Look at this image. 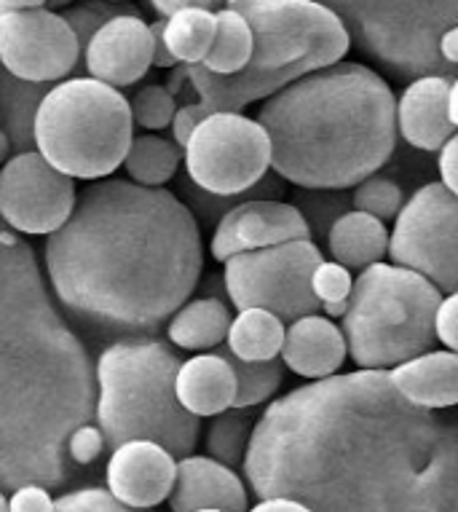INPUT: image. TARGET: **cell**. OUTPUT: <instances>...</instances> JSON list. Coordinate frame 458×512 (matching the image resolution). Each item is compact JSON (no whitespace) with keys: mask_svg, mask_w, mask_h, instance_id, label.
I'll return each instance as SVG.
<instances>
[{"mask_svg":"<svg viewBox=\"0 0 458 512\" xmlns=\"http://www.w3.org/2000/svg\"><path fill=\"white\" fill-rule=\"evenodd\" d=\"M325 255L311 239L239 252L225 261L223 285L236 311L263 309L282 322L319 314L311 293V271Z\"/></svg>","mask_w":458,"mask_h":512,"instance_id":"cell-9","label":"cell"},{"mask_svg":"<svg viewBox=\"0 0 458 512\" xmlns=\"http://www.w3.org/2000/svg\"><path fill=\"white\" fill-rule=\"evenodd\" d=\"M169 507L172 512H247L250 496H247L244 480L231 467H223L209 456L191 454L177 462Z\"/></svg>","mask_w":458,"mask_h":512,"instance_id":"cell-18","label":"cell"},{"mask_svg":"<svg viewBox=\"0 0 458 512\" xmlns=\"http://www.w3.org/2000/svg\"><path fill=\"white\" fill-rule=\"evenodd\" d=\"M54 84H33L0 68V132L6 135L11 153L35 151V113Z\"/></svg>","mask_w":458,"mask_h":512,"instance_id":"cell-24","label":"cell"},{"mask_svg":"<svg viewBox=\"0 0 458 512\" xmlns=\"http://www.w3.org/2000/svg\"><path fill=\"white\" fill-rule=\"evenodd\" d=\"M252 30L250 62L234 76H215L188 65L191 84L212 113H242L314 70L341 62L349 33L333 11L311 0H225Z\"/></svg>","mask_w":458,"mask_h":512,"instance_id":"cell-4","label":"cell"},{"mask_svg":"<svg viewBox=\"0 0 458 512\" xmlns=\"http://www.w3.org/2000/svg\"><path fill=\"white\" fill-rule=\"evenodd\" d=\"M279 357L284 368H290L295 376L319 381V378L335 376L349 354H346L341 328L333 319L322 314H306V317L292 319L284 328Z\"/></svg>","mask_w":458,"mask_h":512,"instance_id":"cell-19","label":"cell"},{"mask_svg":"<svg viewBox=\"0 0 458 512\" xmlns=\"http://www.w3.org/2000/svg\"><path fill=\"white\" fill-rule=\"evenodd\" d=\"M177 100L164 89V84H145L132 94L129 100V113L132 124L148 129V132H161L169 129V121L175 116Z\"/></svg>","mask_w":458,"mask_h":512,"instance_id":"cell-34","label":"cell"},{"mask_svg":"<svg viewBox=\"0 0 458 512\" xmlns=\"http://www.w3.org/2000/svg\"><path fill=\"white\" fill-rule=\"evenodd\" d=\"M325 239L330 258L349 271H362L384 261L389 247V231L384 223L357 210L343 212L330 226Z\"/></svg>","mask_w":458,"mask_h":512,"instance_id":"cell-22","label":"cell"},{"mask_svg":"<svg viewBox=\"0 0 458 512\" xmlns=\"http://www.w3.org/2000/svg\"><path fill=\"white\" fill-rule=\"evenodd\" d=\"M212 113V108H209L207 102H193V105H177L175 116H172V121H169V132H172V143L177 145V148H183L185 143H188V137H191V132L196 129V126L204 121V118Z\"/></svg>","mask_w":458,"mask_h":512,"instance_id":"cell-39","label":"cell"},{"mask_svg":"<svg viewBox=\"0 0 458 512\" xmlns=\"http://www.w3.org/2000/svg\"><path fill=\"white\" fill-rule=\"evenodd\" d=\"M185 177L215 196L250 191L271 172L266 129L242 113H209L183 145Z\"/></svg>","mask_w":458,"mask_h":512,"instance_id":"cell-10","label":"cell"},{"mask_svg":"<svg viewBox=\"0 0 458 512\" xmlns=\"http://www.w3.org/2000/svg\"><path fill=\"white\" fill-rule=\"evenodd\" d=\"M35 151L70 180H105L121 167L134 137L129 100L89 76L46 92L35 113Z\"/></svg>","mask_w":458,"mask_h":512,"instance_id":"cell-7","label":"cell"},{"mask_svg":"<svg viewBox=\"0 0 458 512\" xmlns=\"http://www.w3.org/2000/svg\"><path fill=\"white\" fill-rule=\"evenodd\" d=\"M0 512H9V499L3 496V491H0Z\"/></svg>","mask_w":458,"mask_h":512,"instance_id":"cell-51","label":"cell"},{"mask_svg":"<svg viewBox=\"0 0 458 512\" xmlns=\"http://www.w3.org/2000/svg\"><path fill=\"white\" fill-rule=\"evenodd\" d=\"M284 322L271 311L244 309L231 319L225 336V349L247 362L276 360L282 352Z\"/></svg>","mask_w":458,"mask_h":512,"instance_id":"cell-25","label":"cell"},{"mask_svg":"<svg viewBox=\"0 0 458 512\" xmlns=\"http://www.w3.org/2000/svg\"><path fill=\"white\" fill-rule=\"evenodd\" d=\"M9 512H54V499L43 486H19L9 499Z\"/></svg>","mask_w":458,"mask_h":512,"instance_id":"cell-40","label":"cell"},{"mask_svg":"<svg viewBox=\"0 0 458 512\" xmlns=\"http://www.w3.org/2000/svg\"><path fill=\"white\" fill-rule=\"evenodd\" d=\"M121 14H140V9H137V6H129V3L81 0V3H70L59 17L65 19L67 27L75 33V41H78L81 51H84L89 38H92L105 22L121 17Z\"/></svg>","mask_w":458,"mask_h":512,"instance_id":"cell-33","label":"cell"},{"mask_svg":"<svg viewBox=\"0 0 458 512\" xmlns=\"http://www.w3.org/2000/svg\"><path fill=\"white\" fill-rule=\"evenodd\" d=\"M51 287L67 314L94 330L156 333L199 287V220L167 188L94 180L70 218L46 236Z\"/></svg>","mask_w":458,"mask_h":512,"instance_id":"cell-2","label":"cell"},{"mask_svg":"<svg viewBox=\"0 0 458 512\" xmlns=\"http://www.w3.org/2000/svg\"><path fill=\"white\" fill-rule=\"evenodd\" d=\"M351 285H354L351 271L343 269L341 263L319 261L317 269L311 271V293L319 301V306L322 303L346 301L351 293Z\"/></svg>","mask_w":458,"mask_h":512,"instance_id":"cell-35","label":"cell"},{"mask_svg":"<svg viewBox=\"0 0 458 512\" xmlns=\"http://www.w3.org/2000/svg\"><path fill=\"white\" fill-rule=\"evenodd\" d=\"M9 159H11V145L9 140H6V135L0 132V167H3Z\"/></svg>","mask_w":458,"mask_h":512,"instance_id":"cell-49","label":"cell"},{"mask_svg":"<svg viewBox=\"0 0 458 512\" xmlns=\"http://www.w3.org/2000/svg\"><path fill=\"white\" fill-rule=\"evenodd\" d=\"M164 89H167L172 97H183V94H191L193 102H199V94H196V89H193L191 84V76H188V65H180L177 62L175 68H169V78L167 84H164Z\"/></svg>","mask_w":458,"mask_h":512,"instance_id":"cell-44","label":"cell"},{"mask_svg":"<svg viewBox=\"0 0 458 512\" xmlns=\"http://www.w3.org/2000/svg\"><path fill=\"white\" fill-rule=\"evenodd\" d=\"M298 239H311V231L290 202L250 199V202L231 207L215 223L212 258L217 263H225L239 252L263 250V247L298 242Z\"/></svg>","mask_w":458,"mask_h":512,"instance_id":"cell-14","label":"cell"},{"mask_svg":"<svg viewBox=\"0 0 458 512\" xmlns=\"http://www.w3.org/2000/svg\"><path fill=\"white\" fill-rule=\"evenodd\" d=\"M389 384L405 403L424 411H450L458 403V357L437 349L386 370Z\"/></svg>","mask_w":458,"mask_h":512,"instance_id":"cell-20","label":"cell"},{"mask_svg":"<svg viewBox=\"0 0 458 512\" xmlns=\"http://www.w3.org/2000/svg\"><path fill=\"white\" fill-rule=\"evenodd\" d=\"M175 397L185 413L196 419H212L234 408V370L220 354L199 352L191 360L180 362L175 373Z\"/></svg>","mask_w":458,"mask_h":512,"instance_id":"cell-21","label":"cell"},{"mask_svg":"<svg viewBox=\"0 0 458 512\" xmlns=\"http://www.w3.org/2000/svg\"><path fill=\"white\" fill-rule=\"evenodd\" d=\"M105 3H126V0H105Z\"/></svg>","mask_w":458,"mask_h":512,"instance_id":"cell-52","label":"cell"},{"mask_svg":"<svg viewBox=\"0 0 458 512\" xmlns=\"http://www.w3.org/2000/svg\"><path fill=\"white\" fill-rule=\"evenodd\" d=\"M105 451V440H102V432L92 424H81L75 427L67 437V459L78 467H86V464H94Z\"/></svg>","mask_w":458,"mask_h":512,"instance_id":"cell-37","label":"cell"},{"mask_svg":"<svg viewBox=\"0 0 458 512\" xmlns=\"http://www.w3.org/2000/svg\"><path fill=\"white\" fill-rule=\"evenodd\" d=\"M386 255L392 266L429 279L442 295L458 287V196L434 180L418 188L394 218Z\"/></svg>","mask_w":458,"mask_h":512,"instance_id":"cell-11","label":"cell"},{"mask_svg":"<svg viewBox=\"0 0 458 512\" xmlns=\"http://www.w3.org/2000/svg\"><path fill=\"white\" fill-rule=\"evenodd\" d=\"M75 180L57 172L38 151L14 153L0 167V218L14 231L49 236L75 207Z\"/></svg>","mask_w":458,"mask_h":512,"instance_id":"cell-13","label":"cell"},{"mask_svg":"<svg viewBox=\"0 0 458 512\" xmlns=\"http://www.w3.org/2000/svg\"><path fill=\"white\" fill-rule=\"evenodd\" d=\"M148 30H150V38H153V68H161V70L175 68L177 65L175 57L169 54L167 43H164V19H156L153 25H148Z\"/></svg>","mask_w":458,"mask_h":512,"instance_id":"cell-43","label":"cell"},{"mask_svg":"<svg viewBox=\"0 0 458 512\" xmlns=\"http://www.w3.org/2000/svg\"><path fill=\"white\" fill-rule=\"evenodd\" d=\"M442 293L410 269L378 261L359 271L346 298L341 333L359 370H389L432 352Z\"/></svg>","mask_w":458,"mask_h":512,"instance_id":"cell-6","label":"cell"},{"mask_svg":"<svg viewBox=\"0 0 458 512\" xmlns=\"http://www.w3.org/2000/svg\"><path fill=\"white\" fill-rule=\"evenodd\" d=\"M150 9L156 11L159 17H172L175 11L180 9H207L215 11L220 9V3L217 0H150Z\"/></svg>","mask_w":458,"mask_h":512,"instance_id":"cell-42","label":"cell"},{"mask_svg":"<svg viewBox=\"0 0 458 512\" xmlns=\"http://www.w3.org/2000/svg\"><path fill=\"white\" fill-rule=\"evenodd\" d=\"M54 512H145L116 502L105 488H78L54 499Z\"/></svg>","mask_w":458,"mask_h":512,"instance_id":"cell-36","label":"cell"},{"mask_svg":"<svg viewBox=\"0 0 458 512\" xmlns=\"http://www.w3.org/2000/svg\"><path fill=\"white\" fill-rule=\"evenodd\" d=\"M255 408H228L212 416L207 432V454L223 467H239L250 445L252 427H255Z\"/></svg>","mask_w":458,"mask_h":512,"instance_id":"cell-30","label":"cell"},{"mask_svg":"<svg viewBox=\"0 0 458 512\" xmlns=\"http://www.w3.org/2000/svg\"><path fill=\"white\" fill-rule=\"evenodd\" d=\"M153 68V38L142 14H121L89 38L81 51L78 76H89L113 89L134 86Z\"/></svg>","mask_w":458,"mask_h":512,"instance_id":"cell-15","label":"cell"},{"mask_svg":"<svg viewBox=\"0 0 458 512\" xmlns=\"http://www.w3.org/2000/svg\"><path fill=\"white\" fill-rule=\"evenodd\" d=\"M440 156H437V167H440V183L448 188L450 194L458 196V135H453L448 143L442 145Z\"/></svg>","mask_w":458,"mask_h":512,"instance_id":"cell-41","label":"cell"},{"mask_svg":"<svg viewBox=\"0 0 458 512\" xmlns=\"http://www.w3.org/2000/svg\"><path fill=\"white\" fill-rule=\"evenodd\" d=\"M252 30L236 11H215V38L209 43L207 57L201 59V68L215 76H234L250 62Z\"/></svg>","mask_w":458,"mask_h":512,"instance_id":"cell-27","label":"cell"},{"mask_svg":"<svg viewBox=\"0 0 458 512\" xmlns=\"http://www.w3.org/2000/svg\"><path fill=\"white\" fill-rule=\"evenodd\" d=\"M175 346L159 338H124L108 346L97 362V429L105 448L129 440H150L177 462L199 443V419L185 413L175 397L180 368Z\"/></svg>","mask_w":458,"mask_h":512,"instance_id":"cell-5","label":"cell"},{"mask_svg":"<svg viewBox=\"0 0 458 512\" xmlns=\"http://www.w3.org/2000/svg\"><path fill=\"white\" fill-rule=\"evenodd\" d=\"M292 207L306 220V226L314 236H327L330 226L351 210V199L343 191H325V188H300L292 196Z\"/></svg>","mask_w":458,"mask_h":512,"instance_id":"cell-31","label":"cell"},{"mask_svg":"<svg viewBox=\"0 0 458 512\" xmlns=\"http://www.w3.org/2000/svg\"><path fill=\"white\" fill-rule=\"evenodd\" d=\"M434 341H442L448 352L458 349V295H442L440 306L434 311Z\"/></svg>","mask_w":458,"mask_h":512,"instance_id":"cell-38","label":"cell"},{"mask_svg":"<svg viewBox=\"0 0 458 512\" xmlns=\"http://www.w3.org/2000/svg\"><path fill=\"white\" fill-rule=\"evenodd\" d=\"M319 311H325L322 317H327V319H341L343 314H346V301H341V303H322V306H319Z\"/></svg>","mask_w":458,"mask_h":512,"instance_id":"cell-48","label":"cell"},{"mask_svg":"<svg viewBox=\"0 0 458 512\" xmlns=\"http://www.w3.org/2000/svg\"><path fill=\"white\" fill-rule=\"evenodd\" d=\"M271 140V172L298 188L346 191L397 148V100L381 73L335 62L263 100L255 118Z\"/></svg>","mask_w":458,"mask_h":512,"instance_id":"cell-3","label":"cell"},{"mask_svg":"<svg viewBox=\"0 0 458 512\" xmlns=\"http://www.w3.org/2000/svg\"><path fill=\"white\" fill-rule=\"evenodd\" d=\"M223 6L225 0H217ZM333 11L351 46L375 59L392 76H456L437 41L458 22V0H311Z\"/></svg>","mask_w":458,"mask_h":512,"instance_id":"cell-8","label":"cell"},{"mask_svg":"<svg viewBox=\"0 0 458 512\" xmlns=\"http://www.w3.org/2000/svg\"><path fill=\"white\" fill-rule=\"evenodd\" d=\"M180 161H183V148H177L169 137L142 135L132 137V145L121 164L132 183L145 188H164L177 175Z\"/></svg>","mask_w":458,"mask_h":512,"instance_id":"cell-26","label":"cell"},{"mask_svg":"<svg viewBox=\"0 0 458 512\" xmlns=\"http://www.w3.org/2000/svg\"><path fill=\"white\" fill-rule=\"evenodd\" d=\"M231 319L234 314L228 303L220 301L217 295H204L196 301H185L169 317L167 336L172 346L185 352H212L225 344Z\"/></svg>","mask_w":458,"mask_h":512,"instance_id":"cell-23","label":"cell"},{"mask_svg":"<svg viewBox=\"0 0 458 512\" xmlns=\"http://www.w3.org/2000/svg\"><path fill=\"white\" fill-rule=\"evenodd\" d=\"M244 475L309 512H458V427L405 403L386 370L319 378L266 405Z\"/></svg>","mask_w":458,"mask_h":512,"instance_id":"cell-1","label":"cell"},{"mask_svg":"<svg viewBox=\"0 0 458 512\" xmlns=\"http://www.w3.org/2000/svg\"><path fill=\"white\" fill-rule=\"evenodd\" d=\"M212 352L220 354V357L231 365V370H234V408H258V405L268 403V400L276 395V389H279L284 376V365L279 362V357L266 362H247L234 357L223 344L217 346V349H212Z\"/></svg>","mask_w":458,"mask_h":512,"instance_id":"cell-29","label":"cell"},{"mask_svg":"<svg viewBox=\"0 0 458 512\" xmlns=\"http://www.w3.org/2000/svg\"><path fill=\"white\" fill-rule=\"evenodd\" d=\"M247 512H309L303 504L292 502V499H260L252 510Z\"/></svg>","mask_w":458,"mask_h":512,"instance_id":"cell-46","label":"cell"},{"mask_svg":"<svg viewBox=\"0 0 458 512\" xmlns=\"http://www.w3.org/2000/svg\"><path fill=\"white\" fill-rule=\"evenodd\" d=\"M437 51H440V57L445 65L456 68L458 65V25L448 27V30L440 35V41H437Z\"/></svg>","mask_w":458,"mask_h":512,"instance_id":"cell-45","label":"cell"},{"mask_svg":"<svg viewBox=\"0 0 458 512\" xmlns=\"http://www.w3.org/2000/svg\"><path fill=\"white\" fill-rule=\"evenodd\" d=\"M196 512H223V510H196Z\"/></svg>","mask_w":458,"mask_h":512,"instance_id":"cell-53","label":"cell"},{"mask_svg":"<svg viewBox=\"0 0 458 512\" xmlns=\"http://www.w3.org/2000/svg\"><path fill=\"white\" fill-rule=\"evenodd\" d=\"M46 9V0H0V17L3 14H17V11Z\"/></svg>","mask_w":458,"mask_h":512,"instance_id":"cell-47","label":"cell"},{"mask_svg":"<svg viewBox=\"0 0 458 512\" xmlns=\"http://www.w3.org/2000/svg\"><path fill=\"white\" fill-rule=\"evenodd\" d=\"M349 199L351 210L365 212V215L381 220V223L397 218V212H400L402 204H405L400 183H394L392 177L384 175L365 177L362 183L354 185V191H351Z\"/></svg>","mask_w":458,"mask_h":512,"instance_id":"cell-32","label":"cell"},{"mask_svg":"<svg viewBox=\"0 0 458 512\" xmlns=\"http://www.w3.org/2000/svg\"><path fill=\"white\" fill-rule=\"evenodd\" d=\"M456 76H421L413 78L397 100V135L418 151L437 153L458 124L450 118V86Z\"/></svg>","mask_w":458,"mask_h":512,"instance_id":"cell-17","label":"cell"},{"mask_svg":"<svg viewBox=\"0 0 458 512\" xmlns=\"http://www.w3.org/2000/svg\"><path fill=\"white\" fill-rule=\"evenodd\" d=\"M70 3H73V0H46V9H67Z\"/></svg>","mask_w":458,"mask_h":512,"instance_id":"cell-50","label":"cell"},{"mask_svg":"<svg viewBox=\"0 0 458 512\" xmlns=\"http://www.w3.org/2000/svg\"><path fill=\"white\" fill-rule=\"evenodd\" d=\"M215 38V11L180 9L164 19V43L180 65H201Z\"/></svg>","mask_w":458,"mask_h":512,"instance_id":"cell-28","label":"cell"},{"mask_svg":"<svg viewBox=\"0 0 458 512\" xmlns=\"http://www.w3.org/2000/svg\"><path fill=\"white\" fill-rule=\"evenodd\" d=\"M177 459L150 440H129L113 448L105 467V483L116 502L132 510H153L169 499L175 486Z\"/></svg>","mask_w":458,"mask_h":512,"instance_id":"cell-16","label":"cell"},{"mask_svg":"<svg viewBox=\"0 0 458 512\" xmlns=\"http://www.w3.org/2000/svg\"><path fill=\"white\" fill-rule=\"evenodd\" d=\"M0 68L33 84H59L81 70V46L51 9L0 17Z\"/></svg>","mask_w":458,"mask_h":512,"instance_id":"cell-12","label":"cell"}]
</instances>
